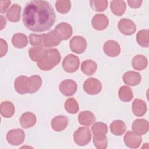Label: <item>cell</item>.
<instances>
[{
	"mask_svg": "<svg viewBox=\"0 0 149 149\" xmlns=\"http://www.w3.org/2000/svg\"><path fill=\"white\" fill-rule=\"evenodd\" d=\"M61 37L62 40L69 39L73 34V29L72 26L65 22L58 24L54 29Z\"/></svg>",
	"mask_w": 149,
	"mask_h": 149,
	"instance_id": "cell-16",
	"label": "cell"
},
{
	"mask_svg": "<svg viewBox=\"0 0 149 149\" xmlns=\"http://www.w3.org/2000/svg\"><path fill=\"white\" fill-rule=\"evenodd\" d=\"M148 122L144 119L135 120L132 126V130L134 133L139 135H143L148 131Z\"/></svg>",
	"mask_w": 149,
	"mask_h": 149,
	"instance_id": "cell-18",
	"label": "cell"
},
{
	"mask_svg": "<svg viewBox=\"0 0 149 149\" xmlns=\"http://www.w3.org/2000/svg\"><path fill=\"white\" fill-rule=\"evenodd\" d=\"M137 42L142 47L147 48L149 46L148 30L144 29L139 31L136 36Z\"/></svg>",
	"mask_w": 149,
	"mask_h": 149,
	"instance_id": "cell-30",
	"label": "cell"
},
{
	"mask_svg": "<svg viewBox=\"0 0 149 149\" xmlns=\"http://www.w3.org/2000/svg\"><path fill=\"white\" fill-rule=\"evenodd\" d=\"M11 3L10 1L2 0L0 1V12L1 13H5Z\"/></svg>",
	"mask_w": 149,
	"mask_h": 149,
	"instance_id": "cell-40",
	"label": "cell"
},
{
	"mask_svg": "<svg viewBox=\"0 0 149 149\" xmlns=\"http://www.w3.org/2000/svg\"><path fill=\"white\" fill-rule=\"evenodd\" d=\"M125 145L130 148H137L141 143L142 138L140 135L134 132H127L123 137Z\"/></svg>",
	"mask_w": 149,
	"mask_h": 149,
	"instance_id": "cell-10",
	"label": "cell"
},
{
	"mask_svg": "<svg viewBox=\"0 0 149 149\" xmlns=\"http://www.w3.org/2000/svg\"><path fill=\"white\" fill-rule=\"evenodd\" d=\"M56 16L53 8L46 1H31L23 12V23L34 32H44L54 25Z\"/></svg>",
	"mask_w": 149,
	"mask_h": 149,
	"instance_id": "cell-1",
	"label": "cell"
},
{
	"mask_svg": "<svg viewBox=\"0 0 149 149\" xmlns=\"http://www.w3.org/2000/svg\"><path fill=\"white\" fill-rule=\"evenodd\" d=\"M30 88L29 94H33L37 92L42 85V79L38 75H33L30 77Z\"/></svg>",
	"mask_w": 149,
	"mask_h": 149,
	"instance_id": "cell-32",
	"label": "cell"
},
{
	"mask_svg": "<svg viewBox=\"0 0 149 149\" xmlns=\"http://www.w3.org/2000/svg\"><path fill=\"white\" fill-rule=\"evenodd\" d=\"M62 40L60 35L55 30H52L47 34H45L44 40V47L50 48L57 46L61 43Z\"/></svg>",
	"mask_w": 149,
	"mask_h": 149,
	"instance_id": "cell-12",
	"label": "cell"
},
{
	"mask_svg": "<svg viewBox=\"0 0 149 149\" xmlns=\"http://www.w3.org/2000/svg\"><path fill=\"white\" fill-rule=\"evenodd\" d=\"M25 134L21 129H15L9 131L6 134V140L8 143L13 146L21 144L24 140Z\"/></svg>",
	"mask_w": 149,
	"mask_h": 149,
	"instance_id": "cell-6",
	"label": "cell"
},
{
	"mask_svg": "<svg viewBox=\"0 0 149 149\" xmlns=\"http://www.w3.org/2000/svg\"><path fill=\"white\" fill-rule=\"evenodd\" d=\"M0 18H1V30H2L5 26L6 21L5 18L2 15L0 16Z\"/></svg>",
	"mask_w": 149,
	"mask_h": 149,
	"instance_id": "cell-42",
	"label": "cell"
},
{
	"mask_svg": "<svg viewBox=\"0 0 149 149\" xmlns=\"http://www.w3.org/2000/svg\"><path fill=\"white\" fill-rule=\"evenodd\" d=\"M91 139L90 130L87 127L78 128L73 134V140L76 144L84 146L88 144Z\"/></svg>",
	"mask_w": 149,
	"mask_h": 149,
	"instance_id": "cell-3",
	"label": "cell"
},
{
	"mask_svg": "<svg viewBox=\"0 0 149 149\" xmlns=\"http://www.w3.org/2000/svg\"><path fill=\"white\" fill-rule=\"evenodd\" d=\"M91 8L96 12L104 11L108 6V1L106 0H92L90 2Z\"/></svg>",
	"mask_w": 149,
	"mask_h": 149,
	"instance_id": "cell-37",
	"label": "cell"
},
{
	"mask_svg": "<svg viewBox=\"0 0 149 149\" xmlns=\"http://www.w3.org/2000/svg\"><path fill=\"white\" fill-rule=\"evenodd\" d=\"M93 143L98 149H105L108 145V139L105 134H95L93 137Z\"/></svg>",
	"mask_w": 149,
	"mask_h": 149,
	"instance_id": "cell-35",
	"label": "cell"
},
{
	"mask_svg": "<svg viewBox=\"0 0 149 149\" xmlns=\"http://www.w3.org/2000/svg\"><path fill=\"white\" fill-rule=\"evenodd\" d=\"M119 30L123 34L130 36L133 34L136 30L135 23L131 20L123 18L119 20L118 24Z\"/></svg>",
	"mask_w": 149,
	"mask_h": 149,
	"instance_id": "cell-9",
	"label": "cell"
},
{
	"mask_svg": "<svg viewBox=\"0 0 149 149\" xmlns=\"http://www.w3.org/2000/svg\"><path fill=\"white\" fill-rule=\"evenodd\" d=\"M123 82L129 86H135L140 83L141 80V75L134 71H128L123 75Z\"/></svg>",
	"mask_w": 149,
	"mask_h": 149,
	"instance_id": "cell-17",
	"label": "cell"
},
{
	"mask_svg": "<svg viewBox=\"0 0 149 149\" xmlns=\"http://www.w3.org/2000/svg\"><path fill=\"white\" fill-rule=\"evenodd\" d=\"M83 90L88 94L95 95L99 93L102 89L101 83L95 78H88L83 84Z\"/></svg>",
	"mask_w": 149,
	"mask_h": 149,
	"instance_id": "cell-5",
	"label": "cell"
},
{
	"mask_svg": "<svg viewBox=\"0 0 149 149\" xmlns=\"http://www.w3.org/2000/svg\"><path fill=\"white\" fill-rule=\"evenodd\" d=\"M45 36V34H30L29 35V41L30 44L34 47H43Z\"/></svg>",
	"mask_w": 149,
	"mask_h": 149,
	"instance_id": "cell-34",
	"label": "cell"
},
{
	"mask_svg": "<svg viewBox=\"0 0 149 149\" xmlns=\"http://www.w3.org/2000/svg\"><path fill=\"white\" fill-rule=\"evenodd\" d=\"M56 10L62 14L68 13L71 8V2L68 0H58L55 2Z\"/></svg>",
	"mask_w": 149,
	"mask_h": 149,
	"instance_id": "cell-36",
	"label": "cell"
},
{
	"mask_svg": "<svg viewBox=\"0 0 149 149\" xmlns=\"http://www.w3.org/2000/svg\"><path fill=\"white\" fill-rule=\"evenodd\" d=\"M69 45L72 51L77 54H80L86 50L87 48V41L84 37L80 36H76L70 40Z\"/></svg>",
	"mask_w": 149,
	"mask_h": 149,
	"instance_id": "cell-7",
	"label": "cell"
},
{
	"mask_svg": "<svg viewBox=\"0 0 149 149\" xmlns=\"http://www.w3.org/2000/svg\"><path fill=\"white\" fill-rule=\"evenodd\" d=\"M77 88V85L76 83L70 79L63 80L59 86L60 92L65 96L73 95L76 93Z\"/></svg>",
	"mask_w": 149,
	"mask_h": 149,
	"instance_id": "cell-11",
	"label": "cell"
},
{
	"mask_svg": "<svg viewBox=\"0 0 149 149\" xmlns=\"http://www.w3.org/2000/svg\"><path fill=\"white\" fill-rule=\"evenodd\" d=\"M132 111L136 116H143L146 113V102L140 99H135L132 103Z\"/></svg>",
	"mask_w": 149,
	"mask_h": 149,
	"instance_id": "cell-20",
	"label": "cell"
},
{
	"mask_svg": "<svg viewBox=\"0 0 149 149\" xmlns=\"http://www.w3.org/2000/svg\"><path fill=\"white\" fill-rule=\"evenodd\" d=\"M61 61V55L56 48L46 50L44 57L37 62V66L42 70L48 71L56 66Z\"/></svg>",
	"mask_w": 149,
	"mask_h": 149,
	"instance_id": "cell-2",
	"label": "cell"
},
{
	"mask_svg": "<svg viewBox=\"0 0 149 149\" xmlns=\"http://www.w3.org/2000/svg\"><path fill=\"white\" fill-rule=\"evenodd\" d=\"M96 120L95 115L89 111H81L78 116L80 124L84 126H90Z\"/></svg>",
	"mask_w": 149,
	"mask_h": 149,
	"instance_id": "cell-21",
	"label": "cell"
},
{
	"mask_svg": "<svg viewBox=\"0 0 149 149\" xmlns=\"http://www.w3.org/2000/svg\"><path fill=\"white\" fill-rule=\"evenodd\" d=\"M112 12L116 16H122L125 12L126 5L123 1H112L110 5Z\"/></svg>",
	"mask_w": 149,
	"mask_h": 149,
	"instance_id": "cell-25",
	"label": "cell"
},
{
	"mask_svg": "<svg viewBox=\"0 0 149 149\" xmlns=\"http://www.w3.org/2000/svg\"><path fill=\"white\" fill-rule=\"evenodd\" d=\"M108 19L104 14L95 15L91 20V24L93 28L100 31L105 29L108 26Z\"/></svg>",
	"mask_w": 149,
	"mask_h": 149,
	"instance_id": "cell-14",
	"label": "cell"
},
{
	"mask_svg": "<svg viewBox=\"0 0 149 149\" xmlns=\"http://www.w3.org/2000/svg\"><path fill=\"white\" fill-rule=\"evenodd\" d=\"M79 65V58L72 54L66 56L62 62V67L64 70L68 73H74L76 72L78 69Z\"/></svg>",
	"mask_w": 149,
	"mask_h": 149,
	"instance_id": "cell-4",
	"label": "cell"
},
{
	"mask_svg": "<svg viewBox=\"0 0 149 149\" xmlns=\"http://www.w3.org/2000/svg\"><path fill=\"white\" fill-rule=\"evenodd\" d=\"M12 42L14 47L17 48H23L28 44V39L26 35L22 33L15 34L12 38Z\"/></svg>",
	"mask_w": 149,
	"mask_h": 149,
	"instance_id": "cell-27",
	"label": "cell"
},
{
	"mask_svg": "<svg viewBox=\"0 0 149 149\" xmlns=\"http://www.w3.org/2000/svg\"><path fill=\"white\" fill-rule=\"evenodd\" d=\"M148 62L147 58L143 55H136L132 61L133 68L137 70H142L147 66Z\"/></svg>",
	"mask_w": 149,
	"mask_h": 149,
	"instance_id": "cell-28",
	"label": "cell"
},
{
	"mask_svg": "<svg viewBox=\"0 0 149 149\" xmlns=\"http://www.w3.org/2000/svg\"><path fill=\"white\" fill-rule=\"evenodd\" d=\"M118 95L119 99L123 102L130 101L133 97L132 90L126 86H123L119 88Z\"/></svg>",
	"mask_w": 149,
	"mask_h": 149,
	"instance_id": "cell-31",
	"label": "cell"
},
{
	"mask_svg": "<svg viewBox=\"0 0 149 149\" xmlns=\"http://www.w3.org/2000/svg\"><path fill=\"white\" fill-rule=\"evenodd\" d=\"M46 50L42 47H32L29 50V55L32 61L38 62L44 57Z\"/></svg>",
	"mask_w": 149,
	"mask_h": 149,
	"instance_id": "cell-29",
	"label": "cell"
},
{
	"mask_svg": "<svg viewBox=\"0 0 149 149\" xmlns=\"http://www.w3.org/2000/svg\"><path fill=\"white\" fill-rule=\"evenodd\" d=\"M21 7L19 5H13L6 12L7 19L12 22H17L20 19Z\"/></svg>",
	"mask_w": 149,
	"mask_h": 149,
	"instance_id": "cell-22",
	"label": "cell"
},
{
	"mask_svg": "<svg viewBox=\"0 0 149 149\" xmlns=\"http://www.w3.org/2000/svg\"><path fill=\"white\" fill-rule=\"evenodd\" d=\"M127 3L130 7H131L132 8H138L141 6V5L142 3V1L129 0V1H127Z\"/></svg>",
	"mask_w": 149,
	"mask_h": 149,
	"instance_id": "cell-41",
	"label": "cell"
},
{
	"mask_svg": "<svg viewBox=\"0 0 149 149\" xmlns=\"http://www.w3.org/2000/svg\"><path fill=\"white\" fill-rule=\"evenodd\" d=\"M66 111L71 114L76 113L79 111V105L76 100L73 98H68L64 104Z\"/></svg>",
	"mask_w": 149,
	"mask_h": 149,
	"instance_id": "cell-33",
	"label": "cell"
},
{
	"mask_svg": "<svg viewBox=\"0 0 149 149\" xmlns=\"http://www.w3.org/2000/svg\"><path fill=\"white\" fill-rule=\"evenodd\" d=\"M97 68L96 62L92 60H86L82 62L81 65L82 72L87 76L93 75L95 72Z\"/></svg>",
	"mask_w": 149,
	"mask_h": 149,
	"instance_id": "cell-26",
	"label": "cell"
},
{
	"mask_svg": "<svg viewBox=\"0 0 149 149\" xmlns=\"http://www.w3.org/2000/svg\"><path fill=\"white\" fill-rule=\"evenodd\" d=\"M91 130L94 135L105 134L108 132V126L103 122H98L93 124L91 127Z\"/></svg>",
	"mask_w": 149,
	"mask_h": 149,
	"instance_id": "cell-38",
	"label": "cell"
},
{
	"mask_svg": "<svg viewBox=\"0 0 149 149\" xmlns=\"http://www.w3.org/2000/svg\"><path fill=\"white\" fill-rule=\"evenodd\" d=\"M15 90L20 94L29 93L30 88V77L26 76H20L17 77L14 83Z\"/></svg>",
	"mask_w": 149,
	"mask_h": 149,
	"instance_id": "cell-8",
	"label": "cell"
},
{
	"mask_svg": "<svg viewBox=\"0 0 149 149\" xmlns=\"http://www.w3.org/2000/svg\"><path fill=\"white\" fill-rule=\"evenodd\" d=\"M36 116L34 113L26 112L23 113L20 118V125L24 129H28L36 124Z\"/></svg>",
	"mask_w": 149,
	"mask_h": 149,
	"instance_id": "cell-19",
	"label": "cell"
},
{
	"mask_svg": "<svg viewBox=\"0 0 149 149\" xmlns=\"http://www.w3.org/2000/svg\"><path fill=\"white\" fill-rule=\"evenodd\" d=\"M69 119L67 116L64 115H59L54 117L51 122V127L56 132L63 130L68 126Z\"/></svg>",
	"mask_w": 149,
	"mask_h": 149,
	"instance_id": "cell-15",
	"label": "cell"
},
{
	"mask_svg": "<svg viewBox=\"0 0 149 149\" xmlns=\"http://www.w3.org/2000/svg\"><path fill=\"white\" fill-rule=\"evenodd\" d=\"M8 51V45L5 40L0 39V56L2 58L6 55Z\"/></svg>",
	"mask_w": 149,
	"mask_h": 149,
	"instance_id": "cell-39",
	"label": "cell"
},
{
	"mask_svg": "<svg viewBox=\"0 0 149 149\" xmlns=\"http://www.w3.org/2000/svg\"><path fill=\"white\" fill-rule=\"evenodd\" d=\"M0 112L2 116L9 118L12 117L15 113V107L12 102L5 101L1 102L0 105Z\"/></svg>",
	"mask_w": 149,
	"mask_h": 149,
	"instance_id": "cell-23",
	"label": "cell"
},
{
	"mask_svg": "<svg viewBox=\"0 0 149 149\" xmlns=\"http://www.w3.org/2000/svg\"><path fill=\"white\" fill-rule=\"evenodd\" d=\"M126 126L124 122L120 120L113 121L110 125L111 133L116 136L122 135L126 131Z\"/></svg>",
	"mask_w": 149,
	"mask_h": 149,
	"instance_id": "cell-24",
	"label": "cell"
},
{
	"mask_svg": "<svg viewBox=\"0 0 149 149\" xmlns=\"http://www.w3.org/2000/svg\"><path fill=\"white\" fill-rule=\"evenodd\" d=\"M105 54L110 57H115L120 53L119 44L114 40H108L105 42L103 47Z\"/></svg>",
	"mask_w": 149,
	"mask_h": 149,
	"instance_id": "cell-13",
	"label": "cell"
}]
</instances>
